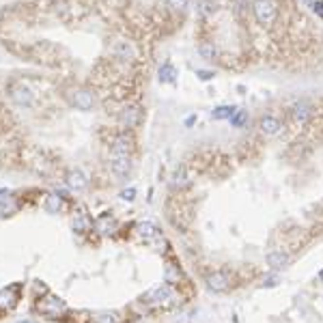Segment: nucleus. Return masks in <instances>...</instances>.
<instances>
[{
	"label": "nucleus",
	"mask_w": 323,
	"mask_h": 323,
	"mask_svg": "<svg viewBox=\"0 0 323 323\" xmlns=\"http://www.w3.org/2000/svg\"><path fill=\"white\" fill-rule=\"evenodd\" d=\"M252 13H255L256 22L265 28L274 26V22L278 19V7L272 0H252Z\"/></svg>",
	"instance_id": "1"
},
{
	"label": "nucleus",
	"mask_w": 323,
	"mask_h": 323,
	"mask_svg": "<svg viewBox=\"0 0 323 323\" xmlns=\"http://www.w3.org/2000/svg\"><path fill=\"white\" fill-rule=\"evenodd\" d=\"M67 99L76 110H82V112L93 110V106H95V95H93V91H88V88H69Z\"/></svg>",
	"instance_id": "2"
},
{
	"label": "nucleus",
	"mask_w": 323,
	"mask_h": 323,
	"mask_svg": "<svg viewBox=\"0 0 323 323\" xmlns=\"http://www.w3.org/2000/svg\"><path fill=\"white\" fill-rule=\"evenodd\" d=\"M9 97L13 99V103H17V106H22V108H31L33 102H34L33 91L24 82H11L9 84Z\"/></svg>",
	"instance_id": "3"
},
{
	"label": "nucleus",
	"mask_w": 323,
	"mask_h": 323,
	"mask_svg": "<svg viewBox=\"0 0 323 323\" xmlns=\"http://www.w3.org/2000/svg\"><path fill=\"white\" fill-rule=\"evenodd\" d=\"M110 168H112L114 177L125 179V177L129 175V170H132V162H129V155H125V153H112Z\"/></svg>",
	"instance_id": "4"
},
{
	"label": "nucleus",
	"mask_w": 323,
	"mask_h": 323,
	"mask_svg": "<svg viewBox=\"0 0 323 323\" xmlns=\"http://www.w3.org/2000/svg\"><path fill=\"white\" fill-rule=\"evenodd\" d=\"M39 310L48 317H58V315L65 312V302L58 300V297H54V295H48L39 302Z\"/></svg>",
	"instance_id": "5"
},
{
	"label": "nucleus",
	"mask_w": 323,
	"mask_h": 323,
	"mask_svg": "<svg viewBox=\"0 0 323 323\" xmlns=\"http://www.w3.org/2000/svg\"><path fill=\"white\" fill-rule=\"evenodd\" d=\"M258 129H261V134H265V136H276V134H280L282 123L278 117H274V114H263V117L258 119Z\"/></svg>",
	"instance_id": "6"
},
{
	"label": "nucleus",
	"mask_w": 323,
	"mask_h": 323,
	"mask_svg": "<svg viewBox=\"0 0 323 323\" xmlns=\"http://www.w3.org/2000/svg\"><path fill=\"white\" fill-rule=\"evenodd\" d=\"M140 117H142V114H140V108H138V106H125L121 110V114H119L123 127H127V129L136 127L138 123H140Z\"/></svg>",
	"instance_id": "7"
},
{
	"label": "nucleus",
	"mask_w": 323,
	"mask_h": 323,
	"mask_svg": "<svg viewBox=\"0 0 323 323\" xmlns=\"http://www.w3.org/2000/svg\"><path fill=\"white\" fill-rule=\"evenodd\" d=\"M17 291H19L17 285L0 289V310H11L17 304Z\"/></svg>",
	"instance_id": "8"
},
{
	"label": "nucleus",
	"mask_w": 323,
	"mask_h": 323,
	"mask_svg": "<svg viewBox=\"0 0 323 323\" xmlns=\"http://www.w3.org/2000/svg\"><path fill=\"white\" fill-rule=\"evenodd\" d=\"M114 56L119 58V61H123V63H132L134 61V46L129 41H125V39H119L117 43H114Z\"/></svg>",
	"instance_id": "9"
},
{
	"label": "nucleus",
	"mask_w": 323,
	"mask_h": 323,
	"mask_svg": "<svg viewBox=\"0 0 323 323\" xmlns=\"http://www.w3.org/2000/svg\"><path fill=\"white\" fill-rule=\"evenodd\" d=\"M67 186L71 187V190H76V192H82L84 187L88 186V177L84 175L80 168H76V170H69L67 172Z\"/></svg>",
	"instance_id": "10"
},
{
	"label": "nucleus",
	"mask_w": 323,
	"mask_h": 323,
	"mask_svg": "<svg viewBox=\"0 0 323 323\" xmlns=\"http://www.w3.org/2000/svg\"><path fill=\"white\" fill-rule=\"evenodd\" d=\"M228 276L222 274V272H216V274H211L209 278H207V287H209V291L213 293H224L228 289Z\"/></svg>",
	"instance_id": "11"
},
{
	"label": "nucleus",
	"mask_w": 323,
	"mask_h": 323,
	"mask_svg": "<svg viewBox=\"0 0 323 323\" xmlns=\"http://www.w3.org/2000/svg\"><path fill=\"white\" fill-rule=\"evenodd\" d=\"M138 235H140L145 241H157V239H162L160 228H157L155 224H151V222H142V224H138Z\"/></svg>",
	"instance_id": "12"
},
{
	"label": "nucleus",
	"mask_w": 323,
	"mask_h": 323,
	"mask_svg": "<svg viewBox=\"0 0 323 323\" xmlns=\"http://www.w3.org/2000/svg\"><path fill=\"white\" fill-rule=\"evenodd\" d=\"M291 112H293V121H295L297 125H304L312 110H310V103H308V102H297L295 106H293Z\"/></svg>",
	"instance_id": "13"
},
{
	"label": "nucleus",
	"mask_w": 323,
	"mask_h": 323,
	"mask_svg": "<svg viewBox=\"0 0 323 323\" xmlns=\"http://www.w3.org/2000/svg\"><path fill=\"white\" fill-rule=\"evenodd\" d=\"M287 263H289V255L282 250H272L270 255H267V265H270L272 270H280Z\"/></svg>",
	"instance_id": "14"
},
{
	"label": "nucleus",
	"mask_w": 323,
	"mask_h": 323,
	"mask_svg": "<svg viewBox=\"0 0 323 323\" xmlns=\"http://www.w3.org/2000/svg\"><path fill=\"white\" fill-rule=\"evenodd\" d=\"M129 149H132V140H129L127 134L125 132L117 134V138L112 142V153H125V155H129Z\"/></svg>",
	"instance_id": "15"
},
{
	"label": "nucleus",
	"mask_w": 323,
	"mask_h": 323,
	"mask_svg": "<svg viewBox=\"0 0 323 323\" xmlns=\"http://www.w3.org/2000/svg\"><path fill=\"white\" fill-rule=\"evenodd\" d=\"M190 186V179H187L186 166H177L175 172H172V187L175 190H183V187Z\"/></svg>",
	"instance_id": "16"
},
{
	"label": "nucleus",
	"mask_w": 323,
	"mask_h": 323,
	"mask_svg": "<svg viewBox=\"0 0 323 323\" xmlns=\"http://www.w3.org/2000/svg\"><path fill=\"white\" fill-rule=\"evenodd\" d=\"M43 209L48 213H58L63 209V198L58 194H48L46 201H43Z\"/></svg>",
	"instance_id": "17"
},
{
	"label": "nucleus",
	"mask_w": 323,
	"mask_h": 323,
	"mask_svg": "<svg viewBox=\"0 0 323 323\" xmlns=\"http://www.w3.org/2000/svg\"><path fill=\"white\" fill-rule=\"evenodd\" d=\"M198 54H201V58H205V61H213V58L218 56V48L213 46V41H201L198 43Z\"/></svg>",
	"instance_id": "18"
},
{
	"label": "nucleus",
	"mask_w": 323,
	"mask_h": 323,
	"mask_svg": "<svg viewBox=\"0 0 323 323\" xmlns=\"http://www.w3.org/2000/svg\"><path fill=\"white\" fill-rule=\"evenodd\" d=\"M235 110H237L235 106H218L211 110V119L213 121H226V119H231L235 114Z\"/></svg>",
	"instance_id": "19"
},
{
	"label": "nucleus",
	"mask_w": 323,
	"mask_h": 323,
	"mask_svg": "<svg viewBox=\"0 0 323 323\" xmlns=\"http://www.w3.org/2000/svg\"><path fill=\"white\" fill-rule=\"evenodd\" d=\"M168 297H170V289H168V287H157V289L149 295V302H151V304H162Z\"/></svg>",
	"instance_id": "20"
},
{
	"label": "nucleus",
	"mask_w": 323,
	"mask_h": 323,
	"mask_svg": "<svg viewBox=\"0 0 323 323\" xmlns=\"http://www.w3.org/2000/svg\"><path fill=\"white\" fill-rule=\"evenodd\" d=\"M73 228H76V231H80V233H86L88 228H91V220H88V216L86 213H76V216H73Z\"/></svg>",
	"instance_id": "21"
},
{
	"label": "nucleus",
	"mask_w": 323,
	"mask_h": 323,
	"mask_svg": "<svg viewBox=\"0 0 323 323\" xmlns=\"http://www.w3.org/2000/svg\"><path fill=\"white\" fill-rule=\"evenodd\" d=\"M175 76H177V71L172 67V63L166 61L160 67V82H175Z\"/></svg>",
	"instance_id": "22"
},
{
	"label": "nucleus",
	"mask_w": 323,
	"mask_h": 323,
	"mask_svg": "<svg viewBox=\"0 0 323 323\" xmlns=\"http://www.w3.org/2000/svg\"><path fill=\"white\" fill-rule=\"evenodd\" d=\"M228 121H231V125H233V127H243V123L248 121V112H246V110H239V108H237L235 114H233V117L228 119Z\"/></svg>",
	"instance_id": "23"
},
{
	"label": "nucleus",
	"mask_w": 323,
	"mask_h": 323,
	"mask_svg": "<svg viewBox=\"0 0 323 323\" xmlns=\"http://www.w3.org/2000/svg\"><path fill=\"white\" fill-rule=\"evenodd\" d=\"M166 4L172 11H186V9L190 7V0H166Z\"/></svg>",
	"instance_id": "24"
},
{
	"label": "nucleus",
	"mask_w": 323,
	"mask_h": 323,
	"mask_svg": "<svg viewBox=\"0 0 323 323\" xmlns=\"http://www.w3.org/2000/svg\"><path fill=\"white\" fill-rule=\"evenodd\" d=\"M93 323H117V315L114 312H99Z\"/></svg>",
	"instance_id": "25"
},
{
	"label": "nucleus",
	"mask_w": 323,
	"mask_h": 323,
	"mask_svg": "<svg viewBox=\"0 0 323 323\" xmlns=\"http://www.w3.org/2000/svg\"><path fill=\"white\" fill-rule=\"evenodd\" d=\"M201 13H205V16H209V13H216V4L209 2V0H203V2H201Z\"/></svg>",
	"instance_id": "26"
},
{
	"label": "nucleus",
	"mask_w": 323,
	"mask_h": 323,
	"mask_svg": "<svg viewBox=\"0 0 323 323\" xmlns=\"http://www.w3.org/2000/svg\"><path fill=\"white\" fill-rule=\"evenodd\" d=\"M196 76L201 78V80H213V71H205V69H198Z\"/></svg>",
	"instance_id": "27"
},
{
	"label": "nucleus",
	"mask_w": 323,
	"mask_h": 323,
	"mask_svg": "<svg viewBox=\"0 0 323 323\" xmlns=\"http://www.w3.org/2000/svg\"><path fill=\"white\" fill-rule=\"evenodd\" d=\"M312 11H315L317 16H319V17L323 19V0H317V2L312 4Z\"/></svg>",
	"instance_id": "28"
},
{
	"label": "nucleus",
	"mask_w": 323,
	"mask_h": 323,
	"mask_svg": "<svg viewBox=\"0 0 323 323\" xmlns=\"http://www.w3.org/2000/svg\"><path fill=\"white\" fill-rule=\"evenodd\" d=\"M134 194H136V190H125V192L121 194V198H123V201H132Z\"/></svg>",
	"instance_id": "29"
},
{
	"label": "nucleus",
	"mask_w": 323,
	"mask_h": 323,
	"mask_svg": "<svg viewBox=\"0 0 323 323\" xmlns=\"http://www.w3.org/2000/svg\"><path fill=\"white\" fill-rule=\"evenodd\" d=\"M278 282V278L276 276H270V278H265V282H263V287H274Z\"/></svg>",
	"instance_id": "30"
},
{
	"label": "nucleus",
	"mask_w": 323,
	"mask_h": 323,
	"mask_svg": "<svg viewBox=\"0 0 323 323\" xmlns=\"http://www.w3.org/2000/svg\"><path fill=\"white\" fill-rule=\"evenodd\" d=\"M194 121H196V114H190V117H187V119H186V125H187V127H190V125H192V123H194Z\"/></svg>",
	"instance_id": "31"
},
{
	"label": "nucleus",
	"mask_w": 323,
	"mask_h": 323,
	"mask_svg": "<svg viewBox=\"0 0 323 323\" xmlns=\"http://www.w3.org/2000/svg\"><path fill=\"white\" fill-rule=\"evenodd\" d=\"M315 2H317V0H304V4H308V7H312Z\"/></svg>",
	"instance_id": "32"
},
{
	"label": "nucleus",
	"mask_w": 323,
	"mask_h": 323,
	"mask_svg": "<svg viewBox=\"0 0 323 323\" xmlns=\"http://www.w3.org/2000/svg\"><path fill=\"white\" fill-rule=\"evenodd\" d=\"M17 323H34V321H28V319H24V321H17Z\"/></svg>",
	"instance_id": "33"
},
{
	"label": "nucleus",
	"mask_w": 323,
	"mask_h": 323,
	"mask_svg": "<svg viewBox=\"0 0 323 323\" xmlns=\"http://www.w3.org/2000/svg\"><path fill=\"white\" fill-rule=\"evenodd\" d=\"M319 278H321V280H323V270H321V272H319Z\"/></svg>",
	"instance_id": "34"
}]
</instances>
